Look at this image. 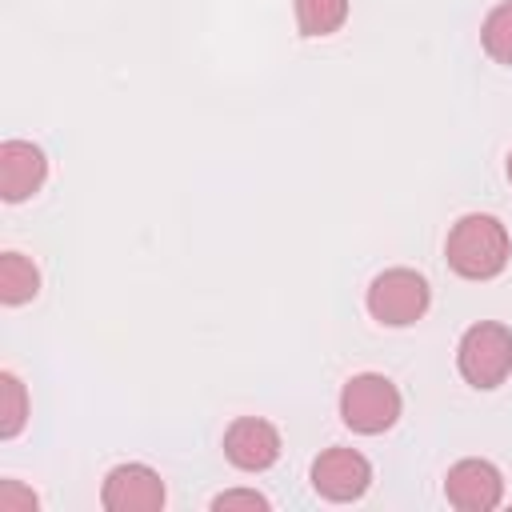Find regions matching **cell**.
<instances>
[{
  "label": "cell",
  "mask_w": 512,
  "mask_h": 512,
  "mask_svg": "<svg viewBox=\"0 0 512 512\" xmlns=\"http://www.w3.org/2000/svg\"><path fill=\"white\" fill-rule=\"evenodd\" d=\"M280 428L264 416H236L224 428V460L240 472H264L280 460Z\"/></svg>",
  "instance_id": "cell-8"
},
{
  "label": "cell",
  "mask_w": 512,
  "mask_h": 512,
  "mask_svg": "<svg viewBox=\"0 0 512 512\" xmlns=\"http://www.w3.org/2000/svg\"><path fill=\"white\" fill-rule=\"evenodd\" d=\"M444 500L456 512H492L504 500V476L492 460H480V456L456 460L444 476Z\"/></svg>",
  "instance_id": "cell-7"
},
{
  "label": "cell",
  "mask_w": 512,
  "mask_h": 512,
  "mask_svg": "<svg viewBox=\"0 0 512 512\" xmlns=\"http://www.w3.org/2000/svg\"><path fill=\"white\" fill-rule=\"evenodd\" d=\"M28 424V388L16 372H0V440H16Z\"/></svg>",
  "instance_id": "cell-12"
},
{
  "label": "cell",
  "mask_w": 512,
  "mask_h": 512,
  "mask_svg": "<svg viewBox=\"0 0 512 512\" xmlns=\"http://www.w3.org/2000/svg\"><path fill=\"white\" fill-rule=\"evenodd\" d=\"M508 256H512L508 228L496 216H488V212H468V216H460L448 228L444 260L464 280H492V276H500L508 268Z\"/></svg>",
  "instance_id": "cell-1"
},
{
  "label": "cell",
  "mask_w": 512,
  "mask_h": 512,
  "mask_svg": "<svg viewBox=\"0 0 512 512\" xmlns=\"http://www.w3.org/2000/svg\"><path fill=\"white\" fill-rule=\"evenodd\" d=\"M456 368L480 392L500 388L512 372V328H504L496 320L472 324L456 344Z\"/></svg>",
  "instance_id": "cell-2"
},
{
  "label": "cell",
  "mask_w": 512,
  "mask_h": 512,
  "mask_svg": "<svg viewBox=\"0 0 512 512\" xmlns=\"http://www.w3.org/2000/svg\"><path fill=\"white\" fill-rule=\"evenodd\" d=\"M40 496L20 480H0V512H36Z\"/></svg>",
  "instance_id": "cell-15"
},
{
  "label": "cell",
  "mask_w": 512,
  "mask_h": 512,
  "mask_svg": "<svg viewBox=\"0 0 512 512\" xmlns=\"http://www.w3.org/2000/svg\"><path fill=\"white\" fill-rule=\"evenodd\" d=\"M164 500H168V492H164L160 472L148 464H136V460L116 464L100 484L104 512H160Z\"/></svg>",
  "instance_id": "cell-6"
},
{
  "label": "cell",
  "mask_w": 512,
  "mask_h": 512,
  "mask_svg": "<svg viewBox=\"0 0 512 512\" xmlns=\"http://www.w3.org/2000/svg\"><path fill=\"white\" fill-rule=\"evenodd\" d=\"M236 508L268 512V508H272V500H268L264 492H256V488H228V492H220V496L212 500V512H236Z\"/></svg>",
  "instance_id": "cell-14"
},
{
  "label": "cell",
  "mask_w": 512,
  "mask_h": 512,
  "mask_svg": "<svg viewBox=\"0 0 512 512\" xmlns=\"http://www.w3.org/2000/svg\"><path fill=\"white\" fill-rule=\"evenodd\" d=\"M348 20V0H296V28L308 40L340 32Z\"/></svg>",
  "instance_id": "cell-11"
},
{
  "label": "cell",
  "mask_w": 512,
  "mask_h": 512,
  "mask_svg": "<svg viewBox=\"0 0 512 512\" xmlns=\"http://www.w3.org/2000/svg\"><path fill=\"white\" fill-rule=\"evenodd\" d=\"M48 180V156L32 140H4L0 144V200L20 204L36 196Z\"/></svg>",
  "instance_id": "cell-9"
},
{
  "label": "cell",
  "mask_w": 512,
  "mask_h": 512,
  "mask_svg": "<svg viewBox=\"0 0 512 512\" xmlns=\"http://www.w3.org/2000/svg\"><path fill=\"white\" fill-rule=\"evenodd\" d=\"M308 480H312L316 496H324L332 504H352L372 488V464L356 448H324L312 460Z\"/></svg>",
  "instance_id": "cell-5"
},
{
  "label": "cell",
  "mask_w": 512,
  "mask_h": 512,
  "mask_svg": "<svg viewBox=\"0 0 512 512\" xmlns=\"http://www.w3.org/2000/svg\"><path fill=\"white\" fill-rule=\"evenodd\" d=\"M400 388L384 372H360L340 388V420L360 436H380L400 420Z\"/></svg>",
  "instance_id": "cell-3"
},
{
  "label": "cell",
  "mask_w": 512,
  "mask_h": 512,
  "mask_svg": "<svg viewBox=\"0 0 512 512\" xmlns=\"http://www.w3.org/2000/svg\"><path fill=\"white\" fill-rule=\"evenodd\" d=\"M504 172H508V180H512V152H508V164H504Z\"/></svg>",
  "instance_id": "cell-16"
},
{
  "label": "cell",
  "mask_w": 512,
  "mask_h": 512,
  "mask_svg": "<svg viewBox=\"0 0 512 512\" xmlns=\"http://www.w3.org/2000/svg\"><path fill=\"white\" fill-rule=\"evenodd\" d=\"M368 316L384 328H408L416 324L428 304H432V288L416 268H384L372 284H368Z\"/></svg>",
  "instance_id": "cell-4"
},
{
  "label": "cell",
  "mask_w": 512,
  "mask_h": 512,
  "mask_svg": "<svg viewBox=\"0 0 512 512\" xmlns=\"http://www.w3.org/2000/svg\"><path fill=\"white\" fill-rule=\"evenodd\" d=\"M36 292H40V268L24 252H4L0 256V304L20 308L36 300Z\"/></svg>",
  "instance_id": "cell-10"
},
{
  "label": "cell",
  "mask_w": 512,
  "mask_h": 512,
  "mask_svg": "<svg viewBox=\"0 0 512 512\" xmlns=\"http://www.w3.org/2000/svg\"><path fill=\"white\" fill-rule=\"evenodd\" d=\"M480 44L484 52L496 60V64H508L512 68V0H500L484 24H480Z\"/></svg>",
  "instance_id": "cell-13"
}]
</instances>
